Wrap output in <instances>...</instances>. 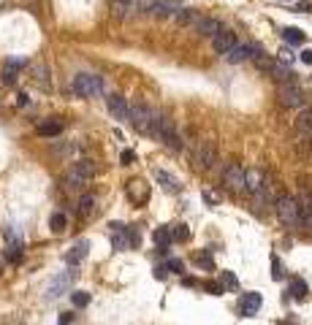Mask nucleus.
Listing matches in <instances>:
<instances>
[{
  "label": "nucleus",
  "mask_w": 312,
  "mask_h": 325,
  "mask_svg": "<svg viewBox=\"0 0 312 325\" xmlns=\"http://www.w3.org/2000/svg\"><path fill=\"white\" fill-rule=\"evenodd\" d=\"M234 46H236V36H234V30H225V28H223L215 38H212V49H215L217 55H228V52L234 49Z\"/></svg>",
  "instance_id": "10"
},
{
  "label": "nucleus",
  "mask_w": 312,
  "mask_h": 325,
  "mask_svg": "<svg viewBox=\"0 0 312 325\" xmlns=\"http://www.w3.org/2000/svg\"><path fill=\"white\" fill-rule=\"evenodd\" d=\"M119 3H125V6H130V9H136V0H119Z\"/></svg>",
  "instance_id": "46"
},
{
  "label": "nucleus",
  "mask_w": 312,
  "mask_h": 325,
  "mask_svg": "<svg viewBox=\"0 0 312 325\" xmlns=\"http://www.w3.org/2000/svg\"><path fill=\"white\" fill-rule=\"evenodd\" d=\"M274 209H277L280 222L288 225V228H298V225H304L301 209H298V201H296L293 195H280V198L274 201Z\"/></svg>",
  "instance_id": "1"
},
{
  "label": "nucleus",
  "mask_w": 312,
  "mask_h": 325,
  "mask_svg": "<svg viewBox=\"0 0 312 325\" xmlns=\"http://www.w3.org/2000/svg\"><path fill=\"white\" fill-rule=\"evenodd\" d=\"M92 176H95V163L92 160H76L68 171H65V184L74 187V190H82L84 184L92 182Z\"/></svg>",
  "instance_id": "2"
},
{
  "label": "nucleus",
  "mask_w": 312,
  "mask_h": 325,
  "mask_svg": "<svg viewBox=\"0 0 312 325\" xmlns=\"http://www.w3.org/2000/svg\"><path fill=\"white\" fill-rule=\"evenodd\" d=\"M277 101H280L285 109H304V92H301L298 84H280Z\"/></svg>",
  "instance_id": "6"
},
{
  "label": "nucleus",
  "mask_w": 312,
  "mask_h": 325,
  "mask_svg": "<svg viewBox=\"0 0 312 325\" xmlns=\"http://www.w3.org/2000/svg\"><path fill=\"white\" fill-rule=\"evenodd\" d=\"M290 295H293L296 301H304V298H307V284L301 279H293L290 282Z\"/></svg>",
  "instance_id": "29"
},
{
  "label": "nucleus",
  "mask_w": 312,
  "mask_h": 325,
  "mask_svg": "<svg viewBox=\"0 0 312 325\" xmlns=\"http://www.w3.org/2000/svg\"><path fill=\"white\" fill-rule=\"evenodd\" d=\"M147 136L158 138V141H166L169 136H174V122H171V117L163 109H155V119H152V128Z\"/></svg>",
  "instance_id": "7"
},
{
  "label": "nucleus",
  "mask_w": 312,
  "mask_h": 325,
  "mask_svg": "<svg viewBox=\"0 0 312 325\" xmlns=\"http://www.w3.org/2000/svg\"><path fill=\"white\" fill-rule=\"evenodd\" d=\"M171 233H174V241H188V238H190V228H188V225H177Z\"/></svg>",
  "instance_id": "33"
},
{
  "label": "nucleus",
  "mask_w": 312,
  "mask_h": 325,
  "mask_svg": "<svg viewBox=\"0 0 312 325\" xmlns=\"http://www.w3.org/2000/svg\"><path fill=\"white\" fill-rule=\"evenodd\" d=\"M19 257H22V249H19V244H17V247H14V244H11V247H9V252H6V260L17 263Z\"/></svg>",
  "instance_id": "37"
},
{
  "label": "nucleus",
  "mask_w": 312,
  "mask_h": 325,
  "mask_svg": "<svg viewBox=\"0 0 312 325\" xmlns=\"http://www.w3.org/2000/svg\"><path fill=\"white\" fill-rule=\"evenodd\" d=\"M109 111H111V117L114 119H119V122H125V119L130 117V103L125 101L122 95H109Z\"/></svg>",
  "instance_id": "13"
},
{
  "label": "nucleus",
  "mask_w": 312,
  "mask_h": 325,
  "mask_svg": "<svg viewBox=\"0 0 312 325\" xmlns=\"http://www.w3.org/2000/svg\"><path fill=\"white\" fill-rule=\"evenodd\" d=\"M223 184H225L231 192H247V171H244L242 165H236V163L225 165V171H223Z\"/></svg>",
  "instance_id": "5"
},
{
  "label": "nucleus",
  "mask_w": 312,
  "mask_h": 325,
  "mask_svg": "<svg viewBox=\"0 0 312 325\" xmlns=\"http://www.w3.org/2000/svg\"><path fill=\"white\" fill-rule=\"evenodd\" d=\"M0 106H3V90H0Z\"/></svg>",
  "instance_id": "47"
},
{
  "label": "nucleus",
  "mask_w": 312,
  "mask_h": 325,
  "mask_svg": "<svg viewBox=\"0 0 312 325\" xmlns=\"http://www.w3.org/2000/svg\"><path fill=\"white\" fill-rule=\"evenodd\" d=\"M198 19H201V17H198L196 11H190V9H182V11H179V14H177V22H179V25H190V22L196 25Z\"/></svg>",
  "instance_id": "30"
},
{
  "label": "nucleus",
  "mask_w": 312,
  "mask_h": 325,
  "mask_svg": "<svg viewBox=\"0 0 312 325\" xmlns=\"http://www.w3.org/2000/svg\"><path fill=\"white\" fill-rule=\"evenodd\" d=\"M163 144H166V147H171L174 152H179V149H182V138H179L177 133H174V136H169V138H166Z\"/></svg>",
  "instance_id": "38"
},
{
  "label": "nucleus",
  "mask_w": 312,
  "mask_h": 325,
  "mask_svg": "<svg viewBox=\"0 0 312 325\" xmlns=\"http://www.w3.org/2000/svg\"><path fill=\"white\" fill-rule=\"evenodd\" d=\"M155 3H158V0H136V11H141V14H152Z\"/></svg>",
  "instance_id": "35"
},
{
  "label": "nucleus",
  "mask_w": 312,
  "mask_h": 325,
  "mask_svg": "<svg viewBox=\"0 0 312 325\" xmlns=\"http://www.w3.org/2000/svg\"><path fill=\"white\" fill-rule=\"evenodd\" d=\"M220 279H223V287H228V290H236V287H239L236 276L231 274V271H223V274H220Z\"/></svg>",
  "instance_id": "34"
},
{
  "label": "nucleus",
  "mask_w": 312,
  "mask_h": 325,
  "mask_svg": "<svg viewBox=\"0 0 312 325\" xmlns=\"http://www.w3.org/2000/svg\"><path fill=\"white\" fill-rule=\"evenodd\" d=\"M60 130H63L60 119H49V122L38 125V133H41V136H60Z\"/></svg>",
  "instance_id": "25"
},
{
  "label": "nucleus",
  "mask_w": 312,
  "mask_h": 325,
  "mask_svg": "<svg viewBox=\"0 0 312 325\" xmlns=\"http://www.w3.org/2000/svg\"><path fill=\"white\" fill-rule=\"evenodd\" d=\"M33 79H36V84H41V90H49V71L44 63L33 65Z\"/></svg>",
  "instance_id": "22"
},
{
  "label": "nucleus",
  "mask_w": 312,
  "mask_h": 325,
  "mask_svg": "<svg viewBox=\"0 0 312 325\" xmlns=\"http://www.w3.org/2000/svg\"><path fill=\"white\" fill-rule=\"evenodd\" d=\"M261 293H244L242 301H239V311H242L244 317H253L258 309H261Z\"/></svg>",
  "instance_id": "16"
},
{
  "label": "nucleus",
  "mask_w": 312,
  "mask_h": 325,
  "mask_svg": "<svg viewBox=\"0 0 312 325\" xmlns=\"http://www.w3.org/2000/svg\"><path fill=\"white\" fill-rule=\"evenodd\" d=\"M296 130L304 136H312V109H301V114L296 119Z\"/></svg>",
  "instance_id": "19"
},
{
  "label": "nucleus",
  "mask_w": 312,
  "mask_h": 325,
  "mask_svg": "<svg viewBox=\"0 0 312 325\" xmlns=\"http://www.w3.org/2000/svg\"><path fill=\"white\" fill-rule=\"evenodd\" d=\"M0 268H3V263H0Z\"/></svg>",
  "instance_id": "48"
},
{
  "label": "nucleus",
  "mask_w": 312,
  "mask_h": 325,
  "mask_svg": "<svg viewBox=\"0 0 312 325\" xmlns=\"http://www.w3.org/2000/svg\"><path fill=\"white\" fill-rule=\"evenodd\" d=\"M271 276H274V279H282V268H280L277 255H271Z\"/></svg>",
  "instance_id": "39"
},
{
  "label": "nucleus",
  "mask_w": 312,
  "mask_h": 325,
  "mask_svg": "<svg viewBox=\"0 0 312 325\" xmlns=\"http://www.w3.org/2000/svg\"><path fill=\"white\" fill-rule=\"evenodd\" d=\"M282 38H285V41H288V44H304V33L301 30H298V28H285L282 30Z\"/></svg>",
  "instance_id": "27"
},
{
  "label": "nucleus",
  "mask_w": 312,
  "mask_h": 325,
  "mask_svg": "<svg viewBox=\"0 0 312 325\" xmlns=\"http://www.w3.org/2000/svg\"><path fill=\"white\" fill-rule=\"evenodd\" d=\"M128 195L133 198L136 203H144L149 198V190H147V184H141V182H130L128 184Z\"/></svg>",
  "instance_id": "20"
},
{
  "label": "nucleus",
  "mask_w": 312,
  "mask_h": 325,
  "mask_svg": "<svg viewBox=\"0 0 312 325\" xmlns=\"http://www.w3.org/2000/svg\"><path fill=\"white\" fill-rule=\"evenodd\" d=\"M204 201H207V203H217V195H212V192H204Z\"/></svg>",
  "instance_id": "44"
},
{
  "label": "nucleus",
  "mask_w": 312,
  "mask_h": 325,
  "mask_svg": "<svg viewBox=\"0 0 312 325\" xmlns=\"http://www.w3.org/2000/svg\"><path fill=\"white\" fill-rule=\"evenodd\" d=\"M19 65H22V60H9V63L3 65V74H0V79H3V84L6 87H14L17 84V79H19Z\"/></svg>",
  "instance_id": "18"
},
{
  "label": "nucleus",
  "mask_w": 312,
  "mask_h": 325,
  "mask_svg": "<svg viewBox=\"0 0 312 325\" xmlns=\"http://www.w3.org/2000/svg\"><path fill=\"white\" fill-rule=\"evenodd\" d=\"M301 63L312 65V49H304V52H301Z\"/></svg>",
  "instance_id": "42"
},
{
  "label": "nucleus",
  "mask_w": 312,
  "mask_h": 325,
  "mask_svg": "<svg viewBox=\"0 0 312 325\" xmlns=\"http://www.w3.org/2000/svg\"><path fill=\"white\" fill-rule=\"evenodd\" d=\"M103 90H106L103 76H98V74H76L74 76V92L76 95L98 98V95H103Z\"/></svg>",
  "instance_id": "3"
},
{
  "label": "nucleus",
  "mask_w": 312,
  "mask_h": 325,
  "mask_svg": "<svg viewBox=\"0 0 312 325\" xmlns=\"http://www.w3.org/2000/svg\"><path fill=\"white\" fill-rule=\"evenodd\" d=\"M185 6L179 3V0H158L155 9H152V14L158 19H177V14L182 11Z\"/></svg>",
  "instance_id": "11"
},
{
  "label": "nucleus",
  "mask_w": 312,
  "mask_h": 325,
  "mask_svg": "<svg viewBox=\"0 0 312 325\" xmlns=\"http://www.w3.org/2000/svg\"><path fill=\"white\" fill-rule=\"evenodd\" d=\"M220 30H223V25L217 22V19H212V17H201L196 22V33H198V36H204V38H215Z\"/></svg>",
  "instance_id": "15"
},
{
  "label": "nucleus",
  "mask_w": 312,
  "mask_h": 325,
  "mask_svg": "<svg viewBox=\"0 0 312 325\" xmlns=\"http://www.w3.org/2000/svg\"><path fill=\"white\" fill-rule=\"evenodd\" d=\"M255 55H261V49H258L255 44H236L234 49L225 55V60H228V63H244V60H250Z\"/></svg>",
  "instance_id": "12"
},
{
  "label": "nucleus",
  "mask_w": 312,
  "mask_h": 325,
  "mask_svg": "<svg viewBox=\"0 0 312 325\" xmlns=\"http://www.w3.org/2000/svg\"><path fill=\"white\" fill-rule=\"evenodd\" d=\"M49 228H52V233H63V230H65V214H63V211H55V214H52Z\"/></svg>",
  "instance_id": "28"
},
{
  "label": "nucleus",
  "mask_w": 312,
  "mask_h": 325,
  "mask_svg": "<svg viewBox=\"0 0 312 325\" xmlns=\"http://www.w3.org/2000/svg\"><path fill=\"white\" fill-rule=\"evenodd\" d=\"M193 160H196V168H212V165L217 163L215 144H212V141H201V144H198V149H196V155H193Z\"/></svg>",
  "instance_id": "8"
},
{
  "label": "nucleus",
  "mask_w": 312,
  "mask_h": 325,
  "mask_svg": "<svg viewBox=\"0 0 312 325\" xmlns=\"http://www.w3.org/2000/svg\"><path fill=\"white\" fill-rule=\"evenodd\" d=\"M255 65H258L261 71H269V74H271V68H274L277 63H274V60H269V57L261 52V55H255Z\"/></svg>",
  "instance_id": "32"
},
{
  "label": "nucleus",
  "mask_w": 312,
  "mask_h": 325,
  "mask_svg": "<svg viewBox=\"0 0 312 325\" xmlns=\"http://www.w3.org/2000/svg\"><path fill=\"white\" fill-rule=\"evenodd\" d=\"M119 160H122V165H130V163L136 160V155H133V152H130V149H125L122 155H119Z\"/></svg>",
  "instance_id": "40"
},
{
  "label": "nucleus",
  "mask_w": 312,
  "mask_h": 325,
  "mask_svg": "<svg viewBox=\"0 0 312 325\" xmlns=\"http://www.w3.org/2000/svg\"><path fill=\"white\" fill-rule=\"evenodd\" d=\"M74 284V271H68V274H60V276H55L52 279V284H49V290H46V295L49 298H57V295H63L65 290Z\"/></svg>",
  "instance_id": "14"
},
{
  "label": "nucleus",
  "mask_w": 312,
  "mask_h": 325,
  "mask_svg": "<svg viewBox=\"0 0 312 325\" xmlns=\"http://www.w3.org/2000/svg\"><path fill=\"white\" fill-rule=\"evenodd\" d=\"M152 238H155V244H158V247H166V244H169V241H174V233H171V230L169 228H158L155 230V233H152Z\"/></svg>",
  "instance_id": "26"
},
{
  "label": "nucleus",
  "mask_w": 312,
  "mask_h": 325,
  "mask_svg": "<svg viewBox=\"0 0 312 325\" xmlns=\"http://www.w3.org/2000/svg\"><path fill=\"white\" fill-rule=\"evenodd\" d=\"M271 76H274L277 82H282V84H293V74H290V68L282 65V63H277L274 68H271Z\"/></svg>",
  "instance_id": "24"
},
{
  "label": "nucleus",
  "mask_w": 312,
  "mask_h": 325,
  "mask_svg": "<svg viewBox=\"0 0 312 325\" xmlns=\"http://www.w3.org/2000/svg\"><path fill=\"white\" fill-rule=\"evenodd\" d=\"M155 176H158V182L163 184V190H166V192H179V190H182V184H179L171 174H166V171H158Z\"/></svg>",
  "instance_id": "21"
},
{
  "label": "nucleus",
  "mask_w": 312,
  "mask_h": 325,
  "mask_svg": "<svg viewBox=\"0 0 312 325\" xmlns=\"http://www.w3.org/2000/svg\"><path fill=\"white\" fill-rule=\"evenodd\" d=\"M111 9H114V17H117V19H125V17H130V14L136 11V9H130V6L119 3V0H114V3H111Z\"/></svg>",
  "instance_id": "31"
},
{
  "label": "nucleus",
  "mask_w": 312,
  "mask_h": 325,
  "mask_svg": "<svg viewBox=\"0 0 312 325\" xmlns=\"http://www.w3.org/2000/svg\"><path fill=\"white\" fill-rule=\"evenodd\" d=\"M263 187H266V176H263V171L261 168H250L247 171V192L258 195Z\"/></svg>",
  "instance_id": "17"
},
{
  "label": "nucleus",
  "mask_w": 312,
  "mask_h": 325,
  "mask_svg": "<svg viewBox=\"0 0 312 325\" xmlns=\"http://www.w3.org/2000/svg\"><path fill=\"white\" fill-rule=\"evenodd\" d=\"M209 252H212V249H209ZM209 252H204V255H198V257H196V260L201 263L204 268H212V257H209Z\"/></svg>",
  "instance_id": "41"
},
{
  "label": "nucleus",
  "mask_w": 312,
  "mask_h": 325,
  "mask_svg": "<svg viewBox=\"0 0 312 325\" xmlns=\"http://www.w3.org/2000/svg\"><path fill=\"white\" fill-rule=\"evenodd\" d=\"M95 211V195H82L79 198V206H76V214L79 217H90Z\"/></svg>",
  "instance_id": "23"
},
{
  "label": "nucleus",
  "mask_w": 312,
  "mask_h": 325,
  "mask_svg": "<svg viewBox=\"0 0 312 325\" xmlns=\"http://www.w3.org/2000/svg\"><path fill=\"white\" fill-rule=\"evenodd\" d=\"M87 255H90V241L82 238V241H76L74 247L65 252V263H68L71 268H76V266H82V263L87 260Z\"/></svg>",
  "instance_id": "9"
},
{
  "label": "nucleus",
  "mask_w": 312,
  "mask_h": 325,
  "mask_svg": "<svg viewBox=\"0 0 312 325\" xmlns=\"http://www.w3.org/2000/svg\"><path fill=\"white\" fill-rule=\"evenodd\" d=\"M169 266L174 271H182V260H169Z\"/></svg>",
  "instance_id": "45"
},
{
  "label": "nucleus",
  "mask_w": 312,
  "mask_h": 325,
  "mask_svg": "<svg viewBox=\"0 0 312 325\" xmlns=\"http://www.w3.org/2000/svg\"><path fill=\"white\" fill-rule=\"evenodd\" d=\"M152 119H155V109H152V106H147L144 101L130 103V117H128V122L133 125L138 133H149Z\"/></svg>",
  "instance_id": "4"
},
{
  "label": "nucleus",
  "mask_w": 312,
  "mask_h": 325,
  "mask_svg": "<svg viewBox=\"0 0 312 325\" xmlns=\"http://www.w3.org/2000/svg\"><path fill=\"white\" fill-rule=\"evenodd\" d=\"M71 298H74L76 306H87V303H90V293H84V290H76V293L71 295Z\"/></svg>",
  "instance_id": "36"
},
{
  "label": "nucleus",
  "mask_w": 312,
  "mask_h": 325,
  "mask_svg": "<svg viewBox=\"0 0 312 325\" xmlns=\"http://www.w3.org/2000/svg\"><path fill=\"white\" fill-rule=\"evenodd\" d=\"M17 101H19V106H28V92H19Z\"/></svg>",
  "instance_id": "43"
}]
</instances>
